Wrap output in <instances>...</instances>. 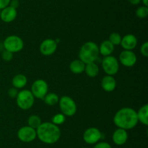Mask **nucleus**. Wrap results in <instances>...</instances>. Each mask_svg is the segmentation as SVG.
Masks as SVG:
<instances>
[{
    "label": "nucleus",
    "mask_w": 148,
    "mask_h": 148,
    "mask_svg": "<svg viewBox=\"0 0 148 148\" xmlns=\"http://www.w3.org/2000/svg\"><path fill=\"white\" fill-rule=\"evenodd\" d=\"M82 148H87V147H82Z\"/></svg>",
    "instance_id": "36"
},
{
    "label": "nucleus",
    "mask_w": 148,
    "mask_h": 148,
    "mask_svg": "<svg viewBox=\"0 0 148 148\" xmlns=\"http://www.w3.org/2000/svg\"><path fill=\"white\" fill-rule=\"evenodd\" d=\"M102 68L107 75L114 76L119 71V63L115 57L112 55L106 56L102 60Z\"/></svg>",
    "instance_id": "7"
},
{
    "label": "nucleus",
    "mask_w": 148,
    "mask_h": 148,
    "mask_svg": "<svg viewBox=\"0 0 148 148\" xmlns=\"http://www.w3.org/2000/svg\"><path fill=\"white\" fill-rule=\"evenodd\" d=\"M121 36L119 33H116V32H114L110 34L109 38H108V41L112 44L114 46H119L120 45L121 41Z\"/></svg>",
    "instance_id": "24"
},
{
    "label": "nucleus",
    "mask_w": 148,
    "mask_h": 148,
    "mask_svg": "<svg viewBox=\"0 0 148 148\" xmlns=\"http://www.w3.org/2000/svg\"><path fill=\"white\" fill-rule=\"evenodd\" d=\"M41 123V119L37 115H32L27 119V124L33 129H37Z\"/></svg>",
    "instance_id": "23"
},
{
    "label": "nucleus",
    "mask_w": 148,
    "mask_h": 148,
    "mask_svg": "<svg viewBox=\"0 0 148 148\" xmlns=\"http://www.w3.org/2000/svg\"><path fill=\"white\" fill-rule=\"evenodd\" d=\"M85 72L88 76L94 78L99 73V68L95 62H90V63L85 64Z\"/></svg>",
    "instance_id": "21"
},
{
    "label": "nucleus",
    "mask_w": 148,
    "mask_h": 148,
    "mask_svg": "<svg viewBox=\"0 0 148 148\" xmlns=\"http://www.w3.org/2000/svg\"><path fill=\"white\" fill-rule=\"evenodd\" d=\"M4 49L14 53L20 52L24 47V42L23 39L18 36L11 35L4 39Z\"/></svg>",
    "instance_id": "6"
},
{
    "label": "nucleus",
    "mask_w": 148,
    "mask_h": 148,
    "mask_svg": "<svg viewBox=\"0 0 148 148\" xmlns=\"http://www.w3.org/2000/svg\"><path fill=\"white\" fill-rule=\"evenodd\" d=\"M128 1L132 5H137L141 2V0H128Z\"/></svg>",
    "instance_id": "33"
},
{
    "label": "nucleus",
    "mask_w": 148,
    "mask_h": 148,
    "mask_svg": "<svg viewBox=\"0 0 148 148\" xmlns=\"http://www.w3.org/2000/svg\"><path fill=\"white\" fill-rule=\"evenodd\" d=\"M0 15H1V10H0Z\"/></svg>",
    "instance_id": "35"
},
{
    "label": "nucleus",
    "mask_w": 148,
    "mask_h": 148,
    "mask_svg": "<svg viewBox=\"0 0 148 148\" xmlns=\"http://www.w3.org/2000/svg\"><path fill=\"white\" fill-rule=\"evenodd\" d=\"M35 98L43 99L49 91V85L47 82L43 79H37L33 83L31 90Z\"/></svg>",
    "instance_id": "8"
},
{
    "label": "nucleus",
    "mask_w": 148,
    "mask_h": 148,
    "mask_svg": "<svg viewBox=\"0 0 148 148\" xmlns=\"http://www.w3.org/2000/svg\"><path fill=\"white\" fill-rule=\"evenodd\" d=\"M85 64L80 59H75L69 64V70L74 74H81L85 71Z\"/></svg>",
    "instance_id": "18"
},
{
    "label": "nucleus",
    "mask_w": 148,
    "mask_h": 148,
    "mask_svg": "<svg viewBox=\"0 0 148 148\" xmlns=\"http://www.w3.org/2000/svg\"><path fill=\"white\" fill-rule=\"evenodd\" d=\"M137 39L134 35L129 33L121 38V41L120 45H121L124 50H133L135 49L137 45Z\"/></svg>",
    "instance_id": "14"
},
{
    "label": "nucleus",
    "mask_w": 148,
    "mask_h": 148,
    "mask_svg": "<svg viewBox=\"0 0 148 148\" xmlns=\"http://www.w3.org/2000/svg\"><path fill=\"white\" fill-rule=\"evenodd\" d=\"M19 5H20V1H19V0H11L10 3V5L9 6H10V7H12V8L17 10V8L19 7Z\"/></svg>",
    "instance_id": "32"
},
{
    "label": "nucleus",
    "mask_w": 148,
    "mask_h": 148,
    "mask_svg": "<svg viewBox=\"0 0 148 148\" xmlns=\"http://www.w3.org/2000/svg\"><path fill=\"white\" fill-rule=\"evenodd\" d=\"M11 0H0V10H3L10 5Z\"/></svg>",
    "instance_id": "31"
},
{
    "label": "nucleus",
    "mask_w": 148,
    "mask_h": 148,
    "mask_svg": "<svg viewBox=\"0 0 148 148\" xmlns=\"http://www.w3.org/2000/svg\"><path fill=\"white\" fill-rule=\"evenodd\" d=\"M57 49V43L53 39H46L41 42L40 45V53L44 56H50L53 55Z\"/></svg>",
    "instance_id": "12"
},
{
    "label": "nucleus",
    "mask_w": 148,
    "mask_h": 148,
    "mask_svg": "<svg viewBox=\"0 0 148 148\" xmlns=\"http://www.w3.org/2000/svg\"><path fill=\"white\" fill-rule=\"evenodd\" d=\"M17 15V10L12 8L10 6L5 7L3 10H1V15L0 18L4 23H11L15 20L16 17Z\"/></svg>",
    "instance_id": "15"
},
{
    "label": "nucleus",
    "mask_w": 148,
    "mask_h": 148,
    "mask_svg": "<svg viewBox=\"0 0 148 148\" xmlns=\"http://www.w3.org/2000/svg\"><path fill=\"white\" fill-rule=\"evenodd\" d=\"M102 133L101 131L95 127H90L87 129L83 133V140L88 145H95L101 140Z\"/></svg>",
    "instance_id": "10"
},
{
    "label": "nucleus",
    "mask_w": 148,
    "mask_h": 148,
    "mask_svg": "<svg viewBox=\"0 0 148 148\" xmlns=\"http://www.w3.org/2000/svg\"><path fill=\"white\" fill-rule=\"evenodd\" d=\"M37 137L36 129L29 126H25L20 128L17 131V138L19 140L25 143H30Z\"/></svg>",
    "instance_id": "9"
},
{
    "label": "nucleus",
    "mask_w": 148,
    "mask_h": 148,
    "mask_svg": "<svg viewBox=\"0 0 148 148\" xmlns=\"http://www.w3.org/2000/svg\"><path fill=\"white\" fill-rule=\"evenodd\" d=\"M129 135L127 131L123 129H118L114 131L112 135V140L116 145L121 146L126 144L128 140Z\"/></svg>",
    "instance_id": "13"
},
{
    "label": "nucleus",
    "mask_w": 148,
    "mask_h": 148,
    "mask_svg": "<svg viewBox=\"0 0 148 148\" xmlns=\"http://www.w3.org/2000/svg\"><path fill=\"white\" fill-rule=\"evenodd\" d=\"M99 49L96 43L87 41L81 46L79 52V57L85 64L93 62L99 55Z\"/></svg>",
    "instance_id": "3"
},
{
    "label": "nucleus",
    "mask_w": 148,
    "mask_h": 148,
    "mask_svg": "<svg viewBox=\"0 0 148 148\" xmlns=\"http://www.w3.org/2000/svg\"><path fill=\"white\" fill-rule=\"evenodd\" d=\"M34 102L35 97L30 90H22L19 91L16 97V102L17 106L23 110H27L31 108L34 104Z\"/></svg>",
    "instance_id": "4"
},
{
    "label": "nucleus",
    "mask_w": 148,
    "mask_h": 148,
    "mask_svg": "<svg viewBox=\"0 0 148 148\" xmlns=\"http://www.w3.org/2000/svg\"><path fill=\"white\" fill-rule=\"evenodd\" d=\"M141 1H143V4H144L145 6H148V0H141Z\"/></svg>",
    "instance_id": "34"
},
{
    "label": "nucleus",
    "mask_w": 148,
    "mask_h": 148,
    "mask_svg": "<svg viewBox=\"0 0 148 148\" xmlns=\"http://www.w3.org/2000/svg\"><path fill=\"white\" fill-rule=\"evenodd\" d=\"M101 87L107 92H111L114 91L116 87V81L113 75H106L103 78L101 81Z\"/></svg>",
    "instance_id": "16"
},
{
    "label": "nucleus",
    "mask_w": 148,
    "mask_h": 148,
    "mask_svg": "<svg viewBox=\"0 0 148 148\" xmlns=\"http://www.w3.org/2000/svg\"><path fill=\"white\" fill-rule=\"evenodd\" d=\"M99 54H101L103 56H109L114 52L115 46L112 44L108 40H105L99 46Z\"/></svg>",
    "instance_id": "17"
},
{
    "label": "nucleus",
    "mask_w": 148,
    "mask_h": 148,
    "mask_svg": "<svg viewBox=\"0 0 148 148\" xmlns=\"http://www.w3.org/2000/svg\"><path fill=\"white\" fill-rule=\"evenodd\" d=\"M138 122H140L145 126L148 125V104H145L142 106L137 112Z\"/></svg>",
    "instance_id": "20"
},
{
    "label": "nucleus",
    "mask_w": 148,
    "mask_h": 148,
    "mask_svg": "<svg viewBox=\"0 0 148 148\" xmlns=\"http://www.w3.org/2000/svg\"><path fill=\"white\" fill-rule=\"evenodd\" d=\"M59 107L62 114L67 117H72L77 113V104L75 100L69 96H63L59 99Z\"/></svg>",
    "instance_id": "5"
},
{
    "label": "nucleus",
    "mask_w": 148,
    "mask_h": 148,
    "mask_svg": "<svg viewBox=\"0 0 148 148\" xmlns=\"http://www.w3.org/2000/svg\"><path fill=\"white\" fill-rule=\"evenodd\" d=\"M140 53L145 57H148V42L145 41L140 46Z\"/></svg>",
    "instance_id": "28"
},
{
    "label": "nucleus",
    "mask_w": 148,
    "mask_h": 148,
    "mask_svg": "<svg viewBox=\"0 0 148 148\" xmlns=\"http://www.w3.org/2000/svg\"><path fill=\"white\" fill-rule=\"evenodd\" d=\"M1 58L2 59H4L6 62H10L12 59L13 58V53L12 52H10V51H7L6 49H4L2 52H1Z\"/></svg>",
    "instance_id": "27"
},
{
    "label": "nucleus",
    "mask_w": 148,
    "mask_h": 148,
    "mask_svg": "<svg viewBox=\"0 0 148 148\" xmlns=\"http://www.w3.org/2000/svg\"><path fill=\"white\" fill-rule=\"evenodd\" d=\"M37 137L43 143L53 145L59 140L62 136L60 128L51 122L42 123L36 129Z\"/></svg>",
    "instance_id": "2"
},
{
    "label": "nucleus",
    "mask_w": 148,
    "mask_h": 148,
    "mask_svg": "<svg viewBox=\"0 0 148 148\" xmlns=\"http://www.w3.org/2000/svg\"><path fill=\"white\" fill-rule=\"evenodd\" d=\"M27 83V78L26 75L24 74L19 73L14 75L12 81V84L13 87L16 89H23L26 86Z\"/></svg>",
    "instance_id": "19"
},
{
    "label": "nucleus",
    "mask_w": 148,
    "mask_h": 148,
    "mask_svg": "<svg viewBox=\"0 0 148 148\" xmlns=\"http://www.w3.org/2000/svg\"><path fill=\"white\" fill-rule=\"evenodd\" d=\"M45 103L47 105L49 106H53L59 103V97L55 93H48L43 98Z\"/></svg>",
    "instance_id": "22"
},
{
    "label": "nucleus",
    "mask_w": 148,
    "mask_h": 148,
    "mask_svg": "<svg viewBox=\"0 0 148 148\" xmlns=\"http://www.w3.org/2000/svg\"><path fill=\"white\" fill-rule=\"evenodd\" d=\"M0 145H1V144H0Z\"/></svg>",
    "instance_id": "37"
},
{
    "label": "nucleus",
    "mask_w": 148,
    "mask_h": 148,
    "mask_svg": "<svg viewBox=\"0 0 148 148\" xmlns=\"http://www.w3.org/2000/svg\"><path fill=\"white\" fill-rule=\"evenodd\" d=\"M93 148H112L111 145L106 142H101L95 144Z\"/></svg>",
    "instance_id": "30"
},
{
    "label": "nucleus",
    "mask_w": 148,
    "mask_h": 148,
    "mask_svg": "<svg viewBox=\"0 0 148 148\" xmlns=\"http://www.w3.org/2000/svg\"><path fill=\"white\" fill-rule=\"evenodd\" d=\"M65 120H66V116L64 115L62 113H57L52 117L51 123L56 126H59V125L63 124Z\"/></svg>",
    "instance_id": "25"
},
{
    "label": "nucleus",
    "mask_w": 148,
    "mask_h": 148,
    "mask_svg": "<svg viewBox=\"0 0 148 148\" xmlns=\"http://www.w3.org/2000/svg\"><path fill=\"white\" fill-rule=\"evenodd\" d=\"M136 16L140 19H144L148 15V7L147 6H141L138 7L135 12Z\"/></svg>",
    "instance_id": "26"
},
{
    "label": "nucleus",
    "mask_w": 148,
    "mask_h": 148,
    "mask_svg": "<svg viewBox=\"0 0 148 148\" xmlns=\"http://www.w3.org/2000/svg\"><path fill=\"white\" fill-rule=\"evenodd\" d=\"M114 123L119 129L127 131L134 129L138 123L137 111L132 107H122L114 115Z\"/></svg>",
    "instance_id": "1"
},
{
    "label": "nucleus",
    "mask_w": 148,
    "mask_h": 148,
    "mask_svg": "<svg viewBox=\"0 0 148 148\" xmlns=\"http://www.w3.org/2000/svg\"><path fill=\"white\" fill-rule=\"evenodd\" d=\"M18 90L17 89L14 88V87H12V88L9 89L8 91H7V94H8L9 97H11V98L14 99L17 97V94H18Z\"/></svg>",
    "instance_id": "29"
},
{
    "label": "nucleus",
    "mask_w": 148,
    "mask_h": 148,
    "mask_svg": "<svg viewBox=\"0 0 148 148\" xmlns=\"http://www.w3.org/2000/svg\"><path fill=\"white\" fill-rule=\"evenodd\" d=\"M137 61L136 54L132 50H124L119 55V62L124 66L133 67Z\"/></svg>",
    "instance_id": "11"
}]
</instances>
